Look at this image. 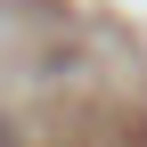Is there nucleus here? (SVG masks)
<instances>
[{
  "mask_svg": "<svg viewBox=\"0 0 147 147\" xmlns=\"http://www.w3.org/2000/svg\"><path fill=\"white\" fill-rule=\"evenodd\" d=\"M0 147H16V139H8V123H0Z\"/></svg>",
  "mask_w": 147,
  "mask_h": 147,
  "instance_id": "1",
  "label": "nucleus"
}]
</instances>
